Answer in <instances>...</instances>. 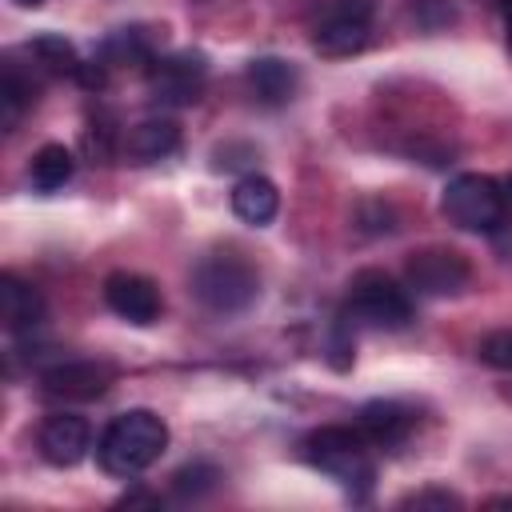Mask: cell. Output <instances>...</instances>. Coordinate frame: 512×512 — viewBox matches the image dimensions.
<instances>
[{
    "mask_svg": "<svg viewBox=\"0 0 512 512\" xmlns=\"http://www.w3.org/2000/svg\"><path fill=\"white\" fill-rule=\"evenodd\" d=\"M168 448V424L152 408H128L112 416L104 436L96 440V464L108 476L132 480L144 468H152Z\"/></svg>",
    "mask_w": 512,
    "mask_h": 512,
    "instance_id": "6da1fadb",
    "label": "cell"
},
{
    "mask_svg": "<svg viewBox=\"0 0 512 512\" xmlns=\"http://www.w3.org/2000/svg\"><path fill=\"white\" fill-rule=\"evenodd\" d=\"M192 296L212 316H236L256 304L260 272L240 248H212L192 268Z\"/></svg>",
    "mask_w": 512,
    "mask_h": 512,
    "instance_id": "7a4b0ae2",
    "label": "cell"
},
{
    "mask_svg": "<svg viewBox=\"0 0 512 512\" xmlns=\"http://www.w3.org/2000/svg\"><path fill=\"white\" fill-rule=\"evenodd\" d=\"M368 444L372 440L360 428L328 424V428H316L304 440V452H308L312 468H320L324 476H332L352 496H364L372 488V480H376V464H372V448Z\"/></svg>",
    "mask_w": 512,
    "mask_h": 512,
    "instance_id": "3957f363",
    "label": "cell"
},
{
    "mask_svg": "<svg viewBox=\"0 0 512 512\" xmlns=\"http://www.w3.org/2000/svg\"><path fill=\"white\" fill-rule=\"evenodd\" d=\"M440 212L448 216V224L464 228V232H496L504 224V188L492 176L480 172H464L456 180H448L444 196H440Z\"/></svg>",
    "mask_w": 512,
    "mask_h": 512,
    "instance_id": "277c9868",
    "label": "cell"
},
{
    "mask_svg": "<svg viewBox=\"0 0 512 512\" xmlns=\"http://www.w3.org/2000/svg\"><path fill=\"white\" fill-rule=\"evenodd\" d=\"M348 316L372 324V328H408L412 320V296L392 276L364 268L348 284Z\"/></svg>",
    "mask_w": 512,
    "mask_h": 512,
    "instance_id": "5b68a950",
    "label": "cell"
},
{
    "mask_svg": "<svg viewBox=\"0 0 512 512\" xmlns=\"http://www.w3.org/2000/svg\"><path fill=\"white\" fill-rule=\"evenodd\" d=\"M208 84V60L204 52H172V56H156L148 68V92L156 104L164 108H188L200 100Z\"/></svg>",
    "mask_w": 512,
    "mask_h": 512,
    "instance_id": "8992f818",
    "label": "cell"
},
{
    "mask_svg": "<svg viewBox=\"0 0 512 512\" xmlns=\"http://www.w3.org/2000/svg\"><path fill=\"white\" fill-rule=\"evenodd\" d=\"M404 280H408V292L436 300V296H456V292H464L468 280H472V268H468V260H464L456 248L432 244V248H420V252L408 256Z\"/></svg>",
    "mask_w": 512,
    "mask_h": 512,
    "instance_id": "52a82bcc",
    "label": "cell"
},
{
    "mask_svg": "<svg viewBox=\"0 0 512 512\" xmlns=\"http://www.w3.org/2000/svg\"><path fill=\"white\" fill-rule=\"evenodd\" d=\"M368 24H372V0H332L324 20L316 24L312 48L328 60L356 56L368 44Z\"/></svg>",
    "mask_w": 512,
    "mask_h": 512,
    "instance_id": "ba28073f",
    "label": "cell"
},
{
    "mask_svg": "<svg viewBox=\"0 0 512 512\" xmlns=\"http://www.w3.org/2000/svg\"><path fill=\"white\" fill-rule=\"evenodd\" d=\"M104 300H108V308H112L120 320L140 324V328L156 324L160 312H164V296H160L156 280H148V276H140V272H112V276L104 280Z\"/></svg>",
    "mask_w": 512,
    "mask_h": 512,
    "instance_id": "9c48e42d",
    "label": "cell"
},
{
    "mask_svg": "<svg viewBox=\"0 0 512 512\" xmlns=\"http://www.w3.org/2000/svg\"><path fill=\"white\" fill-rule=\"evenodd\" d=\"M116 380V368L104 360H56L40 372V384L56 400H96Z\"/></svg>",
    "mask_w": 512,
    "mask_h": 512,
    "instance_id": "30bf717a",
    "label": "cell"
},
{
    "mask_svg": "<svg viewBox=\"0 0 512 512\" xmlns=\"http://www.w3.org/2000/svg\"><path fill=\"white\" fill-rule=\"evenodd\" d=\"M92 448V424L76 412H52L40 428V456L56 468H72Z\"/></svg>",
    "mask_w": 512,
    "mask_h": 512,
    "instance_id": "8fae6325",
    "label": "cell"
},
{
    "mask_svg": "<svg viewBox=\"0 0 512 512\" xmlns=\"http://www.w3.org/2000/svg\"><path fill=\"white\" fill-rule=\"evenodd\" d=\"M0 320L16 336L36 332L44 324V296L28 280H20L16 272H4L0 276Z\"/></svg>",
    "mask_w": 512,
    "mask_h": 512,
    "instance_id": "7c38bea8",
    "label": "cell"
},
{
    "mask_svg": "<svg viewBox=\"0 0 512 512\" xmlns=\"http://www.w3.org/2000/svg\"><path fill=\"white\" fill-rule=\"evenodd\" d=\"M248 88H252V96H256L260 104L280 108V104H288V100L296 96V88H300V72H296L292 60H280V56H256V60L248 64Z\"/></svg>",
    "mask_w": 512,
    "mask_h": 512,
    "instance_id": "4fadbf2b",
    "label": "cell"
},
{
    "mask_svg": "<svg viewBox=\"0 0 512 512\" xmlns=\"http://www.w3.org/2000/svg\"><path fill=\"white\" fill-rule=\"evenodd\" d=\"M180 148V124L168 116H152L140 120L124 132V156H132L136 164H152V160H168Z\"/></svg>",
    "mask_w": 512,
    "mask_h": 512,
    "instance_id": "5bb4252c",
    "label": "cell"
},
{
    "mask_svg": "<svg viewBox=\"0 0 512 512\" xmlns=\"http://www.w3.org/2000/svg\"><path fill=\"white\" fill-rule=\"evenodd\" d=\"M156 44H160V32L148 28V24H128V28H116L104 44H100V64L104 68H124V64H152L156 60Z\"/></svg>",
    "mask_w": 512,
    "mask_h": 512,
    "instance_id": "9a60e30c",
    "label": "cell"
},
{
    "mask_svg": "<svg viewBox=\"0 0 512 512\" xmlns=\"http://www.w3.org/2000/svg\"><path fill=\"white\" fill-rule=\"evenodd\" d=\"M356 428H360L372 444L392 448V444H400V440L412 432V412H408L404 404H396V400H368V404L356 412Z\"/></svg>",
    "mask_w": 512,
    "mask_h": 512,
    "instance_id": "2e32d148",
    "label": "cell"
},
{
    "mask_svg": "<svg viewBox=\"0 0 512 512\" xmlns=\"http://www.w3.org/2000/svg\"><path fill=\"white\" fill-rule=\"evenodd\" d=\"M276 208H280V192H276V184H272L268 176L248 172V176L236 180V188H232V212H236L244 224L264 228V224L276 216Z\"/></svg>",
    "mask_w": 512,
    "mask_h": 512,
    "instance_id": "e0dca14e",
    "label": "cell"
},
{
    "mask_svg": "<svg viewBox=\"0 0 512 512\" xmlns=\"http://www.w3.org/2000/svg\"><path fill=\"white\" fill-rule=\"evenodd\" d=\"M72 172H76V160L64 144H44L28 164V180L36 192H60L72 180Z\"/></svg>",
    "mask_w": 512,
    "mask_h": 512,
    "instance_id": "ac0fdd59",
    "label": "cell"
},
{
    "mask_svg": "<svg viewBox=\"0 0 512 512\" xmlns=\"http://www.w3.org/2000/svg\"><path fill=\"white\" fill-rule=\"evenodd\" d=\"M28 52H32V60H36L44 72H52V76H80V68H84V60L76 56V44L64 40L60 32H40V36L28 44Z\"/></svg>",
    "mask_w": 512,
    "mask_h": 512,
    "instance_id": "d6986e66",
    "label": "cell"
},
{
    "mask_svg": "<svg viewBox=\"0 0 512 512\" xmlns=\"http://www.w3.org/2000/svg\"><path fill=\"white\" fill-rule=\"evenodd\" d=\"M32 100H36L32 80H24L16 64H4V72H0V124H4V132H12L20 124V116Z\"/></svg>",
    "mask_w": 512,
    "mask_h": 512,
    "instance_id": "ffe728a7",
    "label": "cell"
},
{
    "mask_svg": "<svg viewBox=\"0 0 512 512\" xmlns=\"http://www.w3.org/2000/svg\"><path fill=\"white\" fill-rule=\"evenodd\" d=\"M220 480H224V476H220V468H212V464L196 460V464H184V468L172 476V492H176L180 500H204Z\"/></svg>",
    "mask_w": 512,
    "mask_h": 512,
    "instance_id": "44dd1931",
    "label": "cell"
},
{
    "mask_svg": "<svg viewBox=\"0 0 512 512\" xmlns=\"http://www.w3.org/2000/svg\"><path fill=\"white\" fill-rule=\"evenodd\" d=\"M412 16H416V24L428 28V32H436V28H444V24L456 20V12H452L448 0H416V4H412Z\"/></svg>",
    "mask_w": 512,
    "mask_h": 512,
    "instance_id": "7402d4cb",
    "label": "cell"
},
{
    "mask_svg": "<svg viewBox=\"0 0 512 512\" xmlns=\"http://www.w3.org/2000/svg\"><path fill=\"white\" fill-rule=\"evenodd\" d=\"M480 360L488 368H512V332H492L480 340Z\"/></svg>",
    "mask_w": 512,
    "mask_h": 512,
    "instance_id": "603a6c76",
    "label": "cell"
},
{
    "mask_svg": "<svg viewBox=\"0 0 512 512\" xmlns=\"http://www.w3.org/2000/svg\"><path fill=\"white\" fill-rule=\"evenodd\" d=\"M400 504H404V508H460L464 500H460L456 492H448V488H424V492L404 496Z\"/></svg>",
    "mask_w": 512,
    "mask_h": 512,
    "instance_id": "cb8c5ba5",
    "label": "cell"
},
{
    "mask_svg": "<svg viewBox=\"0 0 512 512\" xmlns=\"http://www.w3.org/2000/svg\"><path fill=\"white\" fill-rule=\"evenodd\" d=\"M120 504H160V496H148V492H132V496H124Z\"/></svg>",
    "mask_w": 512,
    "mask_h": 512,
    "instance_id": "d4e9b609",
    "label": "cell"
},
{
    "mask_svg": "<svg viewBox=\"0 0 512 512\" xmlns=\"http://www.w3.org/2000/svg\"><path fill=\"white\" fill-rule=\"evenodd\" d=\"M488 504H496V508H512V496H492Z\"/></svg>",
    "mask_w": 512,
    "mask_h": 512,
    "instance_id": "484cf974",
    "label": "cell"
},
{
    "mask_svg": "<svg viewBox=\"0 0 512 512\" xmlns=\"http://www.w3.org/2000/svg\"><path fill=\"white\" fill-rule=\"evenodd\" d=\"M12 4H16V8H40L44 0H12Z\"/></svg>",
    "mask_w": 512,
    "mask_h": 512,
    "instance_id": "4316f807",
    "label": "cell"
},
{
    "mask_svg": "<svg viewBox=\"0 0 512 512\" xmlns=\"http://www.w3.org/2000/svg\"><path fill=\"white\" fill-rule=\"evenodd\" d=\"M508 52H512V8H508Z\"/></svg>",
    "mask_w": 512,
    "mask_h": 512,
    "instance_id": "83f0119b",
    "label": "cell"
},
{
    "mask_svg": "<svg viewBox=\"0 0 512 512\" xmlns=\"http://www.w3.org/2000/svg\"><path fill=\"white\" fill-rule=\"evenodd\" d=\"M508 396H512V392H508Z\"/></svg>",
    "mask_w": 512,
    "mask_h": 512,
    "instance_id": "f1b7e54d",
    "label": "cell"
}]
</instances>
